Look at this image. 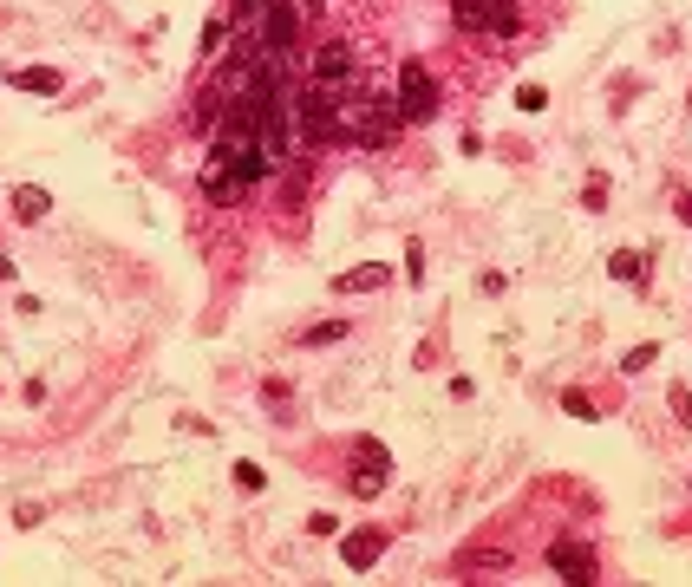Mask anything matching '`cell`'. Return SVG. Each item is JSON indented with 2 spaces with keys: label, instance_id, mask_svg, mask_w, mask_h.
<instances>
[{
  "label": "cell",
  "instance_id": "6da1fadb",
  "mask_svg": "<svg viewBox=\"0 0 692 587\" xmlns=\"http://www.w3.org/2000/svg\"><path fill=\"white\" fill-rule=\"evenodd\" d=\"M399 131H405L399 98H385V92H340V137H346V144L379 151V144H392Z\"/></svg>",
  "mask_w": 692,
  "mask_h": 587
},
{
  "label": "cell",
  "instance_id": "7a4b0ae2",
  "mask_svg": "<svg viewBox=\"0 0 692 587\" xmlns=\"http://www.w3.org/2000/svg\"><path fill=\"white\" fill-rule=\"evenodd\" d=\"M399 111H405V124H431L438 118V105H445V92H438V78L419 66V60H405L399 66Z\"/></svg>",
  "mask_w": 692,
  "mask_h": 587
},
{
  "label": "cell",
  "instance_id": "3957f363",
  "mask_svg": "<svg viewBox=\"0 0 692 587\" xmlns=\"http://www.w3.org/2000/svg\"><path fill=\"white\" fill-rule=\"evenodd\" d=\"M353 72H359V52L346 40H320L308 52V86H353Z\"/></svg>",
  "mask_w": 692,
  "mask_h": 587
},
{
  "label": "cell",
  "instance_id": "277c9868",
  "mask_svg": "<svg viewBox=\"0 0 692 587\" xmlns=\"http://www.w3.org/2000/svg\"><path fill=\"white\" fill-rule=\"evenodd\" d=\"M549 568H556L568 587H588V581H601V555L588 542H549Z\"/></svg>",
  "mask_w": 692,
  "mask_h": 587
},
{
  "label": "cell",
  "instance_id": "5b68a950",
  "mask_svg": "<svg viewBox=\"0 0 692 587\" xmlns=\"http://www.w3.org/2000/svg\"><path fill=\"white\" fill-rule=\"evenodd\" d=\"M340 555H346V568H353V574H366L379 555H385V528H353V536L340 542Z\"/></svg>",
  "mask_w": 692,
  "mask_h": 587
},
{
  "label": "cell",
  "instance_id": "8992f818",
  "mask_svg": "<svg viewBox=\"0 0 692 587\" xmlns=\"http://www.w3.org/2000/svg\"><path fill=\"white\" fill-rule=\"evenodd\" d=\"M242 177L229 170V163H216V157H203V196H209V203H242Z\"/></svg>",
  "mask_w": 692,
  "mask_h": 587
},
{
  "label": "cell",
  "instance_id": "52a82bcc",
  "mask_svg": "<svg viewBox=\"0 0 692 587\" xmlns=\"http://www.w3.org/2000/svg\"><path fill=\"white\" fill-rule=\"evenodd\" d=\"M7 86H14V92H40V98H60V92H66V78L52 72V66H14V72H7Z\"/></svg>",
  "mask_w": 692,
  "mask_h": 587
},
{
  "label": "cell",
  "instance_id": "ba28073f",
  "mask_svg": "<svg viewBox=\"0 0 692 587\" xmlns=\"http://www.w3.org/2000/svg\"><path fill=\"white\" fill-rule=\"evenodd\" d=\"M385 281H392V268H385V261H366V268L334 274V294H379Z\"/></svg>",
  "mask_w": 692,
  "mask_h": 587
},
{
  "label": "cell",
  "instance_id": "9c48e42d",
  "mask_svg": "<svg viewBox=\"0 0 692 587\" xmlns=\"http://www.w3.org/2000/svg\"><path fill=\"white\" fill-rule=\"evenodd\" d=\"M7 209H14V222H26V229H33V222H40V216L52 209V196H46L40 183H20V189L7 196Z\"/></svg>",
  "mask_w": 692,
  "mask_h": 587
},
{
  "label": "cell",
  "instance_id": "30bf717a",
  "mask_svg": "<svg viewBox=\"0 0 692 587\" xmlns=\"http://www.w3.org/2000/svg\"><path fill=\"white\" fill-rule=\"evenodd\" d=\"M607 274L627 281V288H641L647 281V255H641V248H614V255H607Z\"/></svg>",
  "mask_w": 692,
  "mask_h": 587
},
{
  "label": "cell",
  "instance_id": "8fae6325",
  "mask_svg": "<svg viewBox=\"0 0 692 587\" xmlns=\"http://www.w3.org/2000/svg\"><path fill=\"white\" fill-rule=\"evenodd\" d=\"M484 14H490V33H496V40H516V26H522V0H484Z\"/></svg>",
  "mask_w": 692,
  "mask_h": 587
},
{
  "label": "cell",
  "instance_id": "7c38bea8",
  "mask_svg": "<svg viewBox=\"0 0 692 587\" xmlns=\"http://www.w3.org/2000/svg\"><path fill=\"white\" fill-rule=\"evenodd\" d=\"M451 26H457V33H490L484 0H451Z\"/></svg>",
  "mask_w": 692,
  "mask_h": 587
},
{
  "label": "cell",
  "instance_id": "4fadbf2b",
  "mask_svg": "<svg viewBox=\"0 0 692 587\" xmlns=\"http://www.w3.org/2000/svg\"><path fill=\"white\" fill-rule=\"evenodd\" d=\"M353 496H359V502L385 496V470H379V463H366V470H359V477H353Z\"/></svg>",
  "mask_w": 692,
  "mask_h": 587
},
{
  "label": "cell",
  "instance_id": "5bb4252c",
  "mask_svg": "<svg viewBox=\"0 0 692 587\" xmlns=\"http://www.w3.org/2000/svg\"><path fill=\"white\" fill-rule=\"evenodd\" d=\"M334 340H346V320H320V326L300 333V346H334Z\"/></svg>",
  "mask_w": 692,
  "mask_h": 587
},
{
  "label": "cell",
  "instance_id": "9a60e30c",
  "mask_svg": "<svg viewBox=\"0 0 692 587\" xmlns=\"http://www.w3.org/2000/svg\"><path fill=\"white\" fill-rule=\"evenodd\" d=\"M353 457H359V463H379V470H392V451H385L379 437H359V444H353Z\"/></svg>",
  "mask_w": 692,
  "mask_h": 587
},
{
  "label": "cell",
  "instance_id": "2e32d148",
  "mask_svg": "<svg viewBox=\"0 0 692 587\" xmlns=\"http://www.w3.org/2000/svg\"><path fill=\"white\" fill-rule=\"evenodd\" d=\"M653 359H660V346H653V340H641V346H633V353L621 359V372L633 379V372H647V366H653Z\"/></svg>",
  "mask_w": 692,
  "mask_h": 587
},
{
  "label": "cell",
  "instance_id": "e0dca14e",
  "mask_svg": "<svg viewBox=\"0 0 692 587\" xmlns=\"http://www.w3.org/2000/svg\"><path fill=\"white\" fill-rule=\"evenodd\" d=\"M581 209H607V177H601V170L581 183Z\"/></svg>",
  "mask_w": 692,
  "mask_h": 587
},
{
  "label": "cell",
  "instance_id": "ac0fdd59",
  "mask_svg": "<svg viewBox=\"0 0 692 587\" xmlns=\"http://www.w3.org/2000/svg\"><path fill=\"white\" fill-rule=\"evenodd\" d=\"M405 281H411V288L425 281V242H405Z\"/></svg>",
  "mask_w": 692,
  "mask_h": 587
},
{
  "label": "cell",
  "instance_id": "d6986e66",
  "mask_svg": "<svg viewBox=\"0 0 692 587\" xmlns=\"http://www.w3.org/2000/svg\"><path fill=\"white\" fill-rule=\"evenodd\" d=\"M516 111H530V118H536V111H549V92H542V86H516Z\"/></svg>",
  "mask_w": 692,
  "mask_h": 587
},
{
  "label": "cell",
  "instance_id": "ffe728a7",
  "mask_svg": "<svg viewBox=\"0 0 692 587\" xmlns=\"http://www.w3.org/2000/svg\"><path fill=\"white\" fill-rule=\"evenodd\" d=\"M562 411H568V417H595V399H588V391H575V385H568V391H562Z\"/></svg>",
  "mask_w": 692,
  "mask_h": 587
},
{
  "label": "cell",
  "instance_id": "44dd1931",
  "mask_svg": "<svg viewBox=\"0 0 692 587\" xmlns=\"http://www.w3.org/2000/svg\"><path fill=\"white\" fill-rule=\"evenodd\" d=\"M667 399H673V417H679V425L692 431V385H673V391H667Z\"/></svg>",
  "mask_w": 692,
  "mask_h": 587
},
{
  "label": "cell",
  "instance_id": "7402d4cb",
  "mask_svg": "<svg viewBox=\"0 0 692 587\" xmlns=\"http://www.w3.org/2000/svg\"><path fill=\"white\" fill-rule=\"evenodd\" d=\"M223 40H229V20H209L203 26V52H223Z\"/></svg>",
  "mask_w": 692,
  "mask_h": 587
},
{
  "label": "cell",
  "instance_id": "603a6c76",
  "mask_svg": "<svg viewBox=\"0 0 692 587\" xmlns=\"http://www.w3.org/2000/svg\"><path fill=\"white\" fill-rule=\"evenodd\" d=\"M235 483H242V490H262L268 477H262V463H235Z\"/></svg>",
  "mask_w": 692,
  "mask_h": 587
},
{
  "label": "cell",
  "instance_id": "cb8c5ba5",
  "mask_svg": "<svg viewBox=\"0 0 692 587\" xmlns=\"http://www.w3.org/2000/svg\"><path fill=\"white\" fill-rule=\"evenodd\" d=\"M308 528H314V536H340V516H327V509H314V516H308Z\"/></svg>",
  "mask_w": 692,
  "mask_h": 587
},
{
  "label": "cell",
  "instance_id": "d4e9b609",
  "mask_svg": "<svg viewBox=\"0 0 692 587\" xmlns=\"http://www.w3.org/2000/svg\"><path fill=\"white\" fill-rule=\"evenodd\" d=\"M14 522H20V528H33V522H46V509H40V502H20Z\"/></svg>",
  "mask_w": 692,
  "mask_h": 587
},
{
  "label": "cell",
  "instance_id": "484cf974",
  "mask_svg": "<svg viewBox=\"0 0 692 587\" xmlns=\"http://www.w3.org/2000/svg\"><path fill=\"white\" fill-rule=\"evenodd\" d=\"M679 222L692 229V189H679Z\"/></svg>",
  "mask_w": 692,
  "mask_h": 587
},
{
  "label": "cell",
  "instance_id": "4316f807",
  "mask_svg": "<svg viewBox=\"0 0 692 587\" xmlns=\"http://www.w3.org/2000/svg\"><path fill=\"white\" fill-rule=\"evenodd\" d=\"M0 281H14V261H7V255H0Z\"/></svg>",
  "mask_w": 692,
  "mask_h": 587
}]
</instances>
